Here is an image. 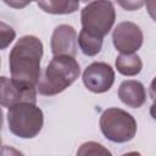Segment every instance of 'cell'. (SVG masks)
I'll return each instance as SVG.
<instances>
[{
  "instance_id": "6da1fadb",
  "label": "cell",
  "mask_w": 156,
  "mask_h": 156,
  "mask_svg": "<svg viewBox=\"0 0 156 156\" xmlns=\"http://www.w3.org/2000/svg\"><path fill=\"white\" fill-rule=\"evenodd\" d=\"M44 52L41 40L35 35H23L9 56L11 79L21 85L35 87L40 78V62Z\"/></svg>"
},
{
  "instance_id": "7a4b0ae2",
  "label": "cell",
  "mask_w": 156,
  "mask_h": 156,
  "mask_svg": "<svg viewBox=\"0 0 156 156\" xmlns=\"http://www.w3.org/2000/svg\"><path fill=\"white\" fill-rule=\"evenodd\" d=\"M80 74V66L74 57L54 56L37 84V91L45 96L62 93L72 85Z\"/></svg>"
},
{
  "instance_id": "3957f363",
  "label": "cell",
  "mask_w": 156,
  "mask_h": 156,
  "mask_svg": "<svg viewBox=\"0 0 156 156\" xmlns=\"http://www.w3.org/2000/svg\"><path fill=\"white\" fill-rule=\"evenodd\" d=\"M7 124L13 135L22 139H32L41 132L44 115L35 104L20 102L9 107Z\"/></svg>"
},
{
  "instance_id": "277c9868",
  "label": "cell",
  "mask_w": 156,
  "mask_h": 156,
  "mask_svg": "<svg viewBox=\"0 0 156 156\" xmlns=\"http://www.w3.org/2000/svg\"><path fill=\"white\" fill-rule=\"evenodd\" d=\"M100 130L112 143L130 141L136 134V121L127 111L118 107L106 108L100 116Z\"/></svg>"
},
{
  "instance_id": "5b68a950",
  "label": "cell",
  "mask_w": 156,
  "mask_h": 156,
  "mask_svg": "<svg viewBox=\"0 0 156 156\" xmlns=\"http://www.w3.org/2000/svg\"><path fill=\"white\" fill-rule=\"evenodd\" d=\"M116 10L113 2L99 0L88 2L80 12L82 29L104 38L115 24Z\"/></svg>"
},
{
  "instance_id": "8992f818",
  "label": "cell",
  "mask_w": 156,
  "mask_h": 156,
  "mask_svg": "<svg viewBox=\"0 0 156 156\" xmlns=\"http://www.w3.org/2000/svg\"><path fill=\"white\" fill-rule=\"evenodd\" d=\"M144 41L140 27L130 21L118 23L112 32V43L121 54H135Z\"/></svg>"
},
{
  "instance_id": "52a82bcc",
  "label": "cell",
  "mask_w": 156,
  "mask_h": 156,
  "mask_svg": "<svg viewBox=\"0 0 156 156\" xmlns=\"http://www.w3.org/2000/svg\"><path fill=\"white\" fill-rule=\"evenodd\" d=\"M82 79L88 90L95 94H102L108 91L113 85L115 71L106 62H93L84 69Z\"/></svg>"
},
{
  "instance_id": "ba28073f",
  "label": "cell",
  "mask_w": 156,
  "mask_h": 156,
  "mask_svg": "<svg viewBox=\"0 0 156 156\" xmlns=\"http://www.w3.org/2000/svg\"><path fill=\"white\" fill-rule=\"evenodd\" d=\"M20 102H37V88L21 85L7 77H0V106L11 107Z\"/></svg>"
},
{
  "instance_id": "9c48e42d",
  "label": "cell",
  "mask_w": 156,
  "mask_h": 156,
  "mask_svg": "<svg viewBox=\"0 0 156 156\" xmlns=\"http://www.w3.org/2000/svg\"><path fill=\"white\" fill-rule=\"evenodd\" d=\"M50 46L54 56L76 57L78 51V35L76 29L69 24L57 26L52 32Z\"/></svg>"
},
{
  "instance_id": "30bf717a",
  "label": "cell",
  "mask_w": 156,
  "mask_h": 156,
  "mask_svg": "<svg viewBox=\"0 0 156 156\" xmlns=\"http://www.w3.org/2000/svg\"><path fill=\"white\" fill-rule=\"evenodd\" d=\"M118 98L128 107L139 108L146 101V90L141 82L127 79L118 87Z\"/></svg>"
},
{
  "instance_id": "8fae6325",
  "label": "cell",
  "mask_w": 156,
  "mask_h": 156,
  "mask_svg": "<svg viewBox=\"0 0 156 156\" xmlns=\"http://www.w3.org/2000/svg\"><path fill=\"white\" fill-rule=\"evenodd\" d=\"M117 71L127 77L136 76L143 69V61L136 54H119L115 61Z\"/></svg>"
},
{
  "instance_id": "7c38bea8",
  "label": "cell",
  "mask_w": 156,
  "mask_h": 156,
  "mask_svg": "<svg viewBox=\"0 0 156 156\" xmlns=\"http://www.w3.org/2000/svg\"><path fill=\"white\" fill-rule=\"evenodd\" d=\"M102 43H104V38H101V37L91 34L84 29H82L79 32L78 45H79L82 52L87 56L98 55L102 49Z\"/></svg>"
},
{
  "instance_id": "4fadbf2b",
  "label": "cell",
  "mask_w": 156,
  "mask_h": 156,
  "mask_svg": "<svg viewBox=\"0 0 156 156\" xmlns=\"http://www.w3.org/2000/svg\"><path fill=\"white\" fill-rule=\"evenodd\" d=\"M37 5L46 13L51 15H68L79 9V1H38Z\"/></svg>"
},
{
  "instance_id": "5bb4252c",
  "label": "cell",
  "mask_w": 156,
  "mask_h": 156,
  "mask_svg": "<svg viewBox=\"0 0 156 156\" xmlns=\"http://www.w3.org/2000/svg\"><path fill=\"white\" fill-rule=\"evenodd\" d=\"M77 156H112V154L98 141H85L78 147Z\"/></svg>"
},
{
  "instance_id": "9a60e30c",
  "label": "cell",
  "mask_w": 156,
  "mask_h": 156,
  "mask_svg": "<svg viewBox=\"0 0 156 156\" xmlns=\"http://www.w3.org/2000/svg\"><path fill=\"white\" fill-rule=\"evenodd\" d=\"M16 38V32L15 29L6 24L5 22L0 21V50L6 49Z\"/></svg>"
},
{
  "instance_id": "2e32d148",
  "label": "cell",
  "mask_w": 156,
  "mask_h": 156,
  "mask_svg": "<svg viewBox=\"0 0 156 156\" xmlns=\"http://www.w3.org/2000/svg\"><path fill=\"white\" fill-rule=\"evenodd\" d=\"M0 156H23V154L10 145L0 146Z\"/></svg>"
},
{
  "instance_id": "e0dca14e",
  "label": "cell",
  "mask_w": 156,
  "mask_h": 156,
  "mask_svg": "<svg viewBox=\"0 0 156 156\" xmlns=\"http://www.w3.org/2000/svg\"><path fill=\"white\" fill-rule=\"evenodd\" d=\"M124 10H128V11H134V10H138L139 7H141L144 5V1H119L118 2Z\"/></svg>"
},
{
  "instance_id": "ac0fdd59",
  "label": "cell",
  "mask_w": 156,
  "mask_h": 156,
  "mask_svg": "<svg viewBox=\"0 0 156 156\" xmlns=\"http://www.w3.org/2000/svg\"><path fill=\"white\" fill-rule=\"evenodd\" d=\"M6 5L9 6H13V7H24L27 6L29 2H13V1H5Z\"/></svg>"
},
{
  "instance_id": "d6986e66",
  "label": "cell",
  "mask_w": 156,
  "mask_h": 156,
  "mask_svg": "<svg viewBox=\"0 0 156 156\" xmlns=\"http://www.w3.org/2000/svg\"><path fill=\"white\" fill-rule=\"evenodd\" d=\"M122 156H141V154H140V152H138V151H130V152L123 154Z\"/></svg>"
},
{
  "instance_id": "ffe728a7",
  "label": "cell",
  "mask_w": 156,
  "mask_h": 156,
  "mask_svg": "<svg viewBox=\"0 0 156 156\" xmlns=\"http://www.w3.org/2000/svg\"><path fill=\"white\" fill-rule=\"evenodd\" d=\"M2 119H4V117H2V111H1V108H0V130H1V127H2Z\"/></svg>"
},
{
  "instance_id": "44dd1931",
  "label": "cell",
  "mask_w": 156,
  "mask_h": 156,
  "mask_svg": "<svg viewBox=\"0 0 156 156\" xmlns=\"http://www.w3.org/2000/svg\"><path fill=\"white\" fill-rule=\"evenodd\" d=\"M0 146H1V138H0Z\"/></svg>"
},
{
  "instance_id": "7402d4cb",
  "label": "cell",
  "mask_w": 156,
  "mask_h": 156,
  "mask_svg": "<svg viewBox=\"0 0 156 156\" xmlns=\"http://www.w3.org/2000/svg\"><path fill=\"white\" fill-rule=\"evenodd\" d=\"M0 65H1V61H0Z\"/></svg>"
}]
</instances>
